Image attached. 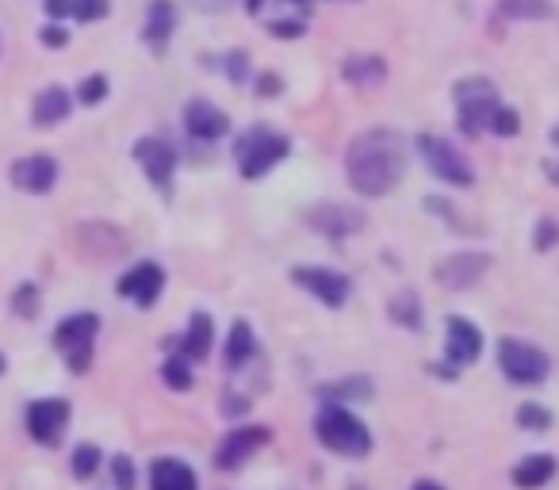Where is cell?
I'll return each instance as SVG.
<instances>
[{"label":"cell","mask_w":559,"mask_h":490,"mask_svg":"<svg viewBox=\"0 0 559 490\" xmlns=\"http://www.w3.org/2000/svg\"><path fill=\"white\" fill-rule=\"evenodd\" d=\"M0 372H4V357H0Z\"/></svg>","instance_id":"cell-46"},{"label":"cell","mask_w":559,"mask_h":490,"mask_svg":"<svg viewBox=\"0 0 559 490\" xmlns=\"http://www.w3.org/2000/svg\"><path fill=\"white\" fill-rule=\"evenodd\" d=\"M70 108H73V100H70V93H66V88H58V85L43 88V93L35 96V127L62 123V119L70 116Z\"/></svg>","instance_id":"cell-19"},{"label":"cell","mask_w":559,"mask_h":490,"mask_svg":"<svg viewBox=\"0 0 559 490\" xmlns=\"http://www.w3.org/2000/svg\"><path fill=\"white\" fill-rule=\"evenodd\" d=\"M498 16L502 20H548L556 16L548 0H498Z\"/></svg>","instance_id":"cell-23"},{"label":"cell","mask_w":559,"mask_h":490,"mask_svg":"<svg viewBox=\"0 0 559 490\" xmlns=\"http://www.w3.org/2000/svg\"><path fill=\"white\" fill-rule=\"evenodd\" d=\"M43 43H47V47H66L70 35H66L62 27H43Z\"/></svg>","instance_id":"cell-37"},{"label":"cell","mask_w":559,"mask_h":490,"mask_svg":"<svg viewBox=\"0 0 559 490\" xmlns=\"http://www.w3.org/2000/svg\"><path fill=\"white\" fill-rule=\"evenodd\" d=\"M257 88H261V96H276L280 81L276 77H257Z\"/></svg>","instance_id":"cell-40"},{"label":"cell","mask_w":559,"mask_h":490,"mask_svg":"<svg viewBox=\"0 0 559 490\" xmlns=\"http://www.w3.org/2000/svg\"><path fill=\"white\" fill-rule=\"evenodd\" d=\"M269 32L276 35V39H299V35L307 32V24L304 20H272Z\"/></svg>","instance_id":"cell-35"},{"label":"cell","mask_w":559,"mask_h":490,"mask_svg":"<svg viewBox=\"0 0 559 490\" xmlns=\"http://www.w3.org/2000/svg\"><path fill=\"white\" fill-rule=\"evenodd\" d=\"M104 96H108V77H104V73H93V77L81 81V88H78L81 104H100Z\"/></svg>","instance_id":"cell-29"},{"label":"cell","mask_w":559,"mask_h":490,"mask_svg":"<svg viewBox=\"0 0 559 490\" xmlns=\"http://www.w3.org/2000/svg\"><path fill=\"white\" fill-rule=\"evenodd\" d=\"M185 127L192 139H203V142H215L230 131V119L215 108L211 100H188L185 108Z\"/></svg>","instance_id":"cell-16"},{"label":"cell","mask_w":559,"mask_h":490,"mask_svg":"<svg viewBox=\"0 0 559 490\" xmlns=\"http://www.w3.org/2000/svg\"><path fill=\"white\" fill-rule=\"evenodd\" d=\"M490 268V258L487 253H456V258H449V261H441L437 265V280L444 284V288H452V291H464V288H472V284H479V276Z\"/></svg>","instance_id":"cell-13"},{"label":"cell","mask_w":559,"mask_h":490,"mask_svg":"<svg viewBox=\"0 0 559 490\" xmlns=\"http://www.w3.org/2000/svg\"><path fill=\"white\" fill-rule=\"evenodd\" d=\"M498 368H502L513 383H540L551 364L536 345H525V342H518V337H502V345H498Z\"/></svg>","instance_id":"cell-7"},{"label":"cell","mask_w":559,"mask_h":490,"mask_svg":"<svg viewBox=\"0 0 559 490\" xmlns=\"http://www.w3.org/2000/svg\"><path fill=\"white\" fill-rule=\"evenodd\" d=\"M39 291H35V284H24V288L16 291V314L20 319H35V311H39Z\"/></svg>","instance_id":"cell-33"},{"label":"cell","mask_w":559,"mask_h":490,"mask_svg":"<svg viewBox=\"0 0 559 490\" xmlns=\"http://www.w3.org/2000/svg\"><path fill=\"white\" fill-rule=\"evenodd\" d=\"M150 490H200L195 487V475L180 459H157L154 471H150Z\"/></svg>","instance_id":"cell-18"},{"label":"cell","mask_w":559,"mask_h":490,"mask_svg":"<svg viewBox=\"0 0 559 490\" xmlns=\"http://www.w3.org/2000/svg\"><path fill=\"white\" fill-rule=\"evenodd\" d=\"M50 16H73V0H47Z\"/></svg>","instance_id":"cell-38"},{"label":"cell","mask_w":559,"mask_h":490,"mask_svg":"<svg viewBox=\"0 0 559 490\" xmlns=\"http://www.w3.org/2000/svg\"><path fill=\"white\" fill-rule=\"evenodd\" d=\"M414 490H444V487H437V482H418Z\"/></svg>","instance_id":"cell-43"},{"label":"cell","mask_w":559,"mask_h":490,"mask_svg":"<svg viewBox=\"0 0 559 490\" xmlns=\"http://www.w3.org/2000/svg\"><path fill=\"white\" fill-rule=\"evenodd\" d=\"M337 395H357V398H368L372 395V383L368 380H342V383H334V387H322V398H337Z\"/></svg>","instance_id":"cell-30"},{"label":"cell","mask_w":559,"mask_h":490,"mask_svg":"<svg viewBox=\"0 0 559 490\" xmlns=\"http://www.w3.org/2000/svg\"><path fill=\"white\" fill-rule=\"evenodd\" d=\"M444 352H449V364L452 368L479 360V352H483L479 326H472L467 319H449V345H444Z\"/></svg>","instance_id":"cell-17"},{"label":"cell","mask_w":559,"mask_h":490,"mask_svg":"<svg viewBox=\"0 0 559 490\" xmlns=\"http://www.w3.org/2000/svg\"><path fill=\"white\" fill-rule=\"evenodd\" d=\"M518 426H521V429H536V433H540V429H548V426H551V414L544 410V406L525 403V406L518 410Z\"/></svg>","instance_id":"cell-31"},{"label":"cell","mask_w":559,"mask_h":490,"mask_svg":"<svg viewBox=\"0 0 559 490\" xmlns=\"http://www.w3.org/2000/svg\"><path fill=\"white\" fill-rule=\"evenodd\" d=\"M556 475V459L551 456H525L518 467H513V482H518L521 490H536V487H544V482Z\"/></svg>","instance_id":"cell-20"},{"label":"cell","mask_w":559,"mask_h":490,"mask_svg":"<svg viewBox=\"0 0 559 490\" xmlns=\"http://www.w3.org/2000/svg\"><path fill=\"white\" fill-rule=\"evenodd\" d=\"M314 433H319V441L326 449L342 452V456H365L372 449V437H368L365 421L357 414L342 410V406H326L319 414V421H314Z\"/></svg>","instance_id":"cell-3"},{"label":"cell","mask_w":559,"mask_h":490,"mask_svg":"<svg viewBox=\"0 0 559 490\" xmlns=\"http://www.w3.org/2000/svg\"><path fill=\"white\" fill-rule=\"evenodd\" d=\"M307 223L314 226L319 234H326V238H349V234H357L360 226H365V211L357 207H345V203H319V207L307 211Z\"/></svg>","instance_id":"cell-9"},{"label":"cell","mask_w":559,"mask_h":490,"mask_svg":"<svg viewBox=\"0 0 559 490\" xmlns=\"http://www.w3.org/2000/svg\"><path fill=\"white\" fill-rule=\"evenodd\" d=\"M490 131H495V134H502V139H513V134L521 131V119H518V111H513V108H506V104H498V108H495V116H490Z\"/></svg>","instance_id":"cell-28"},{"label":"cell","mask_w":559,"mask_h":490,"mask_svg":"<svg viewBox=\"0 0 559 490\" xmlns=\"http://www.w3.org/2000/svg\"><path fill=\"white\" fill-rule=\"evenodd\" d=\"M548 177H551V180H556V184H559V162H548Z\"/></svg>","instance_id":"cell-41"},{"label":"cell","mask_w":559,"mask_h":490,"mask_svg":"<svg viewBox=\"0 0 559 490\" xmlns=\"http://www.w3.org/2000/svg\"><path fill=\"white\" fill-rule=\"evenodd\" d=\"M406 142L395 131H365L349 142L345 177L360 195H388L406 172Z\"/></svg>","instance_id":"cell-1"},{"label":"cell","mask_w":559,"mask_h":490,"mask_svg":"<svg viewBox=\"0 0 559 490\" xmlns=\"http://www.w3.org/2000/svg\"><path fill=\"white\" fill-rule=\"evenodd\" d=\"M111 475H116V487L119 490H134V464H131V456H116V459H111Z\"/></svg>","instance_id":"cell-34"},{"label":"cell","mask_w":559,"mask_h":490,"mask_svg":"<svg viewBox=\"0 0 559 490\" xmlns=\"http://www.w3.org/2000/svg\"><path fill=\"white\" fill-rule=\"evenodd\" d=\"M391 319H395L399 326H411V330H418V326H421L418 296H414V291H403V296L395 299V307H391Z\"/></svg>","instance_id":"cell-26"},{"label":"cell","mask_w":559,"mask_h":490,"mask_svg":"<svg viewBox=\"0 0 559 490\" xmlns=\"http://www.w3.org/2000/svg\"><path fill=\"white\" fill-rule=\"evenodd\" d=\"M100 330V319L96 314H70L66 322H58L55 330V349L66 357L70 372L85 375L88 364H93V337Z\"/></svg>","instance_id":"cell-5"},{"label":"cell","mask_w":559,"mask_h":490,"mask_svg":"<svg viewBox=\"0 0 559 490\" xmlns=\"http://www.w3.org/2000/svg\"><path fill=\"white\" fill-rule=\"evenodd\" d=\"M261 4H264V0H246V9L253 12V16H257V12H261Z\"/></svg>","instance_id":"cell-42"},{"label":"cell","mask_w":559,"mask_h":490,"mask_svg":"<svg viewBox=\"0 0 559 490\" xmlns=\"http://www.w3.org/2000/svg\"><path fill=\"white\" fill-rule=\"evenodd\" d=\"M55 180H58V165H55V157H47V154L20 157V162L12 165V184H16L20 192L43 195L55 188Z\"/></svg>","instance_id":"cell-14"},{"label":"cell","mask_w":559,"mask_h":490,"mask_svg":"<svg viewBox=\"0 0 559 490\" xmlns=\"http://www.w3.org/2000/svg\"><path fill=\"white\" fill-rule=\"evenodd\" d=\"M296 284L299 288H307L311 296H319L326 307H342L345 299H349V276L334 273V268H314V265H304L296 268Z\"/></svg>","instance_id":"cell-11"},{"label":"cell","mask_w":559,"mask_h":490,"mask_svg":"<svg viewBox=\"0 0 559 490\" xmlns=\"http://www.w3.org/2000/svg\"><path fill=\"white\" fill-rule=\"evenodd\" d=\"M134 157H139V165L146 169L150 184H154L157 192H169L173 165H177V154H173L169 142L165 139H139L134 142Z\"/></svg>","instance_id":"cell-10"},{"label":"cell","mask_w":559,"mask_h":490,"mask_svg":"<svg viewBox=\"0 0 559 490\" xmlns=\"http://www.w3.org/2000/svg\"><path fill=\"white\" fill-rule=\"evenodd\" d=\"M253 352H257L253 330H249L246 322H234L230 337H226V368H230V372H238V368L246 364V360L253 357Z\"/></svg>","instance_id":"cell-22"},{"label":"cell","mask_w":559,"mask_h":490,"mask_svg":"<svg viewBox=\"0 0 559 490\" xmlns=\"http://www.w3.org/2000/svg\"><path fill=\"white\" fill-rule=\"evenodd\" d=\"M551 142H556V146H559V127H556V131H551Z\"/></svg>","instance_id":"cell-44"},{"label":"cell","mask_w":559,"mask_h":490,"mask_svg":"<svg viewBox=\"0 0 559 490\" xmlns=\"http://www.w3.org/2000/svg\"><path fill=\"white\" fill-rule=\"evenodd\" d=\"M556 223H551V218H544L540 223V230H536V250H551V246H556Z\"/></svg>","instance_id":"cell-36"},{"label":"cell","mask_w":559,"mask_h":490,"mask_svg":"<svg viewBox=\"0 0 559 490\" xmlns=\"http://www.w3.org/2000/svg\"><path fill=\"white\" fill-rule=\"evenodd\" d=\"M292 4H304V9H307V4H311V0H292Z\"/></svg>","instance_id":"cell-45"},{"label":"cell","mask_w":559,"mask_h":490,"mask_svg":"<svg viewBox=\"0 0 559 490\" xmlns=\"http://www.w3.org/2000/svg\"><path fill=\"white\" fill-rule=\"evenodd\" d=\"M418 150H421V162L429 165V172H433V177H441V184H456V188H472L475 184L472 165L464 162V154H460L452 142L433 139V134H421Z\"/></svg>","instance_id":"cell-6"},{"label":"cell","mask_w":559,"mask_h":490,"mask_svg":"<svg viewBox=\"0 0 559 490\" xmlns=\"http://www.w3.org/2000/svg\"><path fill=\"white\" fill-rule=\"evenodd\" d=\"M211 337H215V330H211L207 314H192V322H188V334L180 337V352H185L188 360H203L211 352Z\"/></svg>","instance_id":"cell-21"},{"label":"cell","mask_w":559,"mask_h":490,"mask_svg":"<svg viewBox=\"0 0 559 490\" xmlns=\"http://www.w3.org/2000/svg\"><path fill=\"white\" fill-rule=\"evenodd\" d=\"M498 85L490 77H464L456 85V119L464 134H483L490 127V116L498 108Z\"/></svg>","instance_id":"cell-4"},{"label":"cell","mask_w":559,"mask_h":490,"mask_svg":"<svg viewBox=\"0 0 559 490\" xmlns=\"http://www.w3.org/2000/svg\"><path fill=\"white\" fill-rule=\"evenodd\" d=\"M73 16H78L81 24L104 20V16H108V0H73Z\"/></svg>","instance_id":"cell-32"},{"label":"cell","mask_w":559,"mask_h":490,"mask_svg":"<svg viewBox=\"0 0 559 490\" xmlns=\"http://www.w3.org/2000/svg\"><path fill=\"white\" fill-rule=\"evenodd\" d=\"M70 421V403L66 398H39L27 406V433L39 444H58Z\"/></svg>","instance_id":"cell-8"},{"label":"cell","mask_w":559,"mask_h":490,"mask_svg":"<svg viewBox=\"0 0 559 490\" xmlns=\"http://www.w3.org/2000/svg\"><path fill=\"white\" fill-rule=\"evenodd\" d=\"M162 380L169 383L173 391H188L192 387V360H188L185 352H180V357H169L162 368Z\"/></svg>","instance_id":"cell-25"},{"label":"cell","mask_w":559,"mask_h":490,"mask_svg":"<svg viewBox=\"0 0 559 490\" xmlns=\"http://www.w3.org/2000/svg\"><path fill=\"white\" fill-rule=\"evenodd\" d=\"M288 150H292V142L284 139V134L269 131V127H253V131H246L238 139V146H234V157H238L241 177L257 180V177H264L272 165L284 162V157H288Z\"/></svg>","instance_id":"cell-2"},{"label":"cell","mask_w":559,"mask_h":490,"mask_svg":"<svg viewBox=\"0 0 559 490\" xmlns=\"http://www.w3.org/2000/svg\"><path fill=\"white\" fill-rule=\"evenodd\" d=\"M169 32H173V4L154 0V9H150V20H146V43H165Z\"/></svg>","instance_id":"cell-24"},{"label":"cell","mask_w":559,"mask_h":490,"mask_svg":"<svg viewBox=\"0 0 559 490\" xmlns=\"http://www.w3.org/2000/svg\"><path fill=\"white\" fill-rule=\"evenodd\" d=\"M96 467H100V449H96V444H78V452H73V475L88 479Z\"/></svg>","instance_id":"cell-27"},{"label":"cell","mask_w":559,"mask_h":490,"mask_svg":"<svg viewBox=\"0 0 559 490\" xmlns=\"http://www.w3.org/2000/svg\"><path fill=\"white\" fill-rule=\"evenodd\" d=\"M119 296L123 299H134L139 307H154L157 296H162L165 288V273L154 265V261H142V265H134L131 273L119 276Z\"/></svg>","instance_id":"cell-12"},{"label":"cell","mask_w":559,"mask_h":490,"mask_svg":"<svg viewBox=\"0 0 559 490\" xmlns=\"http://www.w3.org/2000/svg\"><path fill=\"white\" fill-rule=\"evenodd\" d=\"M241 73H246V55L238 50V55H230V77L241 81Z\"/></svg>","instance_id":"cell-39"},{"label":"cell","mask_w":559,"mask_h":490,"mask_svg":"<svg viewBox=\"0 0 559 490\" xmlns=\"http://www.w3.org/2000/svg\"><path fill=\"white\" fill-rule=\"evenodd\" d=\"M264 441H269V429H264V426H241V429H230V433H226V441L218 444L215 464H218V467H238L241 459L253 456V452L261 449Z\"/></svg>","instance_id":"cell-15"}]
</instances>
